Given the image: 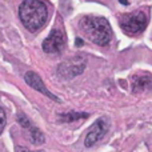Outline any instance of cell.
<instances>
[{
    "mask_svg": "<svg viewBox=\"0 0 152 152\" xmlns=\"http://www.w3.org/2000/svg\"><path fill=\"white\" fill-rule=\"evenodd\" d=\"M84 67H86V59L83 56H76L74 59H69L68 61L63 63L59 67V75L61 77H74L83 72Z\"/></svg>",
    "mask_w": 152,
    "mask_h": 152,
    "instance_id": "6",
    "label": "cell"
},
{
    "mask_svg": "<svg viewBox=\"0 0 152 152\" xmlns=\"http://www.w3.org/2000/svg\"><path fill=\"white\" fill-rule=\"evenodd\" d=\"M24 80H26V83L28 84L31 88H34V89H36V91L42 92V94H44L45 96H48L50 99L55 100V102H59L58 97H56L55 95H52L47 88H45L44 83H43V80L40 79V76L37 74H35V72H27V74L24 75Z\"/></svg>",
    "mask_w": 152,
    "mask_h": 152,
    "instance_id": "8",
    "label": "cell"
},
{
    "mask_svg": "<svg viewBox=\"0 0 152 152\" xmlns=\"http://www.w3.org/2000/svg\"><path fill=\"white\" fill-rule=\"evenodd\" d=\"M5 123H7V118H5V112L1 107H0V135H1L3 129L5 127Z\"/></svg>",
    "mask_w": 152,
    "mask_h": 152,
    "instance_id": "11",
    "label": "cell"
},
{
    "mask_svg": "<svg viewBox=\"0 0 152 152\" xmlns=\"http://www.w3.org/2000/svg\"><path fill=\"white\" fill-rule=\"evenodd\" d=\"M150 88H152V75L143 72V74H137L132 77V91L135 94L144 92Z\"/></svg>",
    "mask_w": 152,
    "mask_h": 152,
    "instance_id": "9",
    "label": "cell"
},
{
    "mask_svg": "<svg viewBox=\"0 0 152 152\" xmlns=\"http://www.w3.org/2000/svg\"><path fill=\"white\" fill-rule=\"evenodd\" d=\"M120 27L124 34L131 35V36L137 35L144 31V28L147 27V16L144 12H140V11L124 15L120 19Z\"/></svg>",
    "mask_w": 152,
    "mask_h": 152,
    "instance_id": "3",
    "label": "cell"
},
{
    "mask_svg": "<svg viewBox=\"0 0 152 152\" xmlns=\"http://www.w3.org/2000/svg\"><path fill=\"white\" fill-rule=\"evenodd\" d=\"M19 16L28 31L36 32L47 21L48 10L42 0H23L19 8Z\"/></svg>",
    "mask_w": 152,
    "mask_h": 152,
    "instance_id": "2",
    "label": "cell"
},
{
    "mask_svg": "<svg viewBox=\"0 0 152 152\" xmlns=\"http://www.w3.org/2000/svg\"><path fill=\"white\" fill-rule=\"evenodd\" d=\"M108 131V123L105 120V118H100L99 120H96L94 124L91 126V128L88 129L86 135V139H84V144L86 147H94L99 140L103 139L105 134Z\"/></svg>",
    "mask_w": 152,
    "mask_h": 152,
    "instance_id": "4",
    "label": "cell"
},
{
    "mask_svg": "<svg viewBox=\"0 0 152 152\" xmlns=\"http://www.w3.org/2000/svg\"><path fill=\"white\" fill-rule=\"evenodd\" d=\"M121 3H123V4H127V0H120Z\"/></svg>",
    "mask_w": 152,
    "mask_h": 152,
    "instance_id": "12",
    "label": "cell"
},
{
    "mask_svg": "<svg viewBox=\"0 0 152 152\" xmlns=\"http://www.w3.org/2000/svg\"><path fill=\"white\" fill-rule=\"evenodd\" d=\"M79 28L89 42L102 45V47L110 44L111 39H112V29H111L110 23L100 16L83 18L79 23Z\"/></svg>",
    "mask_w": 152,
    "mask_h": 152,
    "instance_id": "1",
    "label": "cell"
},
{
    "mask_svg": "<svg viewBox=\"0 0 152 152\" xmlns=\"http://www.w3.org/2000/svg\"><path fill=\"white\" fill-rule=\"evenodd\" d=\"M88 118V113H79V112H69V113H64V115L60 116V119L63 121H67V123H71V121L79 120V119H86Z\"/></svg>",
    "mask_w": 152,
    "mask_h": 152,
    "instance_id": "10",
    "label": "cell"
},
{
    "mask_svg": "<svg viewBox=\"0 0 152 152\" xmlns=\"http://www.w3.org/2000/svg\"><path fill=\"white\" fill-rule=\"evenodd\" d=\"M66 47V37L60 29H52L43 42V50L47 53H59Z\"/></svg>",
    "mask_w": 152,
    "mask_h": 152,
    "instance_id": "5",
    "label": "cell"
},
{
    "mask_svg": "<svg viewBox=\"0 0 152 152\" xmlns=\"http://www.w3.org/2000/svg\"><path fill=\"white\" fill-rule=\"evenodd\" d=\"M18 121H19V124H20L23 128L27 129L29 140H31L34 144L39 145V144H42V143H44V135L42 134V131H40L39 128H36V127L32 126L31 121L28 120V118H27L26 115L19 113L18 115Z\"/></svg>",
    "mask_w": 152,
    "mask_h": 152,
    "instance_id": "7",
    "label": "cell"
}]
</instances>
